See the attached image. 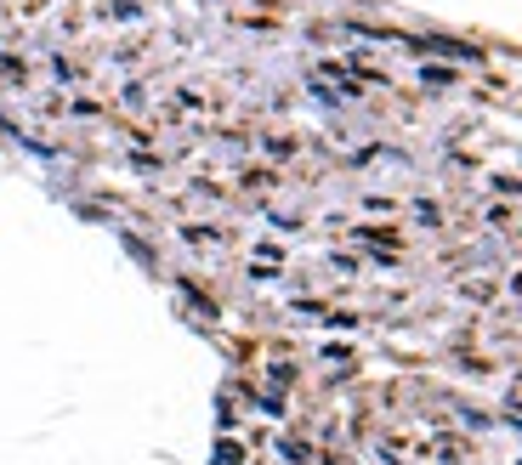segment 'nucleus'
Masks as SVG:
<instances>
[]
</instances>
